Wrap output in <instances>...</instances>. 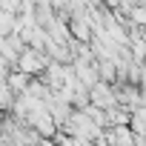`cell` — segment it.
<instances>
[{"label":"cell","instance_id":"cell-2","mask_svg":"<svg viewBox=\"0 0 146 146\" xmlns=\"http://www.w3.org/2000/svg\"><path fill=\"white\" fill-rule=\"evenodd\" d=\"M52 66V57L46 52H37V49H26L20 54V63H17V72H26L32 78H43L46 69Z\"/></svg>","mask_w":146,"mask_h":146},{"label":"cell","instance_id":"cell-5","mask_svg":"<svg viewBox=\"0 0 146 146\" xmlns=\"http://www.w3.org/2000/svg\"><path fill=\"white\" fill-rule=\"evenodd\" d=\"M106 115H109V126H112V129H115V126H129V123H132V112L123 109V106H115V109H109Z\"/></svg>","mask_w":146,"mask_h":146},{"label":"cell","instance_id":"cell-7","mask_svg":"<svg viewBox=\"0 0 146 146\" xmlns=\"http://www.w3.org/2000/svg\"><path fill=\"white\" fill-rule=\"evenodd\" d=\"M143 43H146V29H143Z\"/></svg>","mask_w":146,"mask_h":146},{"label":"cell","instance_id":"cell-1","mask_svg":"<svg viewBox=\"0 0 146 146\" xmlns=\"http://www.w3.org/2000/svg\"><path fill=\"white\" fill-rule=\"evenodd\" d=\"M60 132L69 135V137H78V140H92V143H98V140L106 137V129H100V126L92 120L89 112H75L72 120H69Z\"/></svg>","mask_w":146,"mask_h":146},{"label":"cell","instance_id":"cell-3","mask_svg":"<svg viewBox=\"0 0 146 146\" xmlns=\"http://www.w3.org/2000/svg\"><path fill=\"white\" fill-rule=\"evenodd\" d=\"M72 69H75V78L92 92L98 83H100V69H98V60H75L72 63Z\"/></svg>","mask_w":146,"mask_h":146},{"label":"cell","instance_id":"cell-6","mask_svg":"<svg viewBox=\"0 0 146 146\" xmlns=\"http://www.w3.org/2000/svg\"><path fill=\"white\" fill-rule=\"evenodd\" d=\"M129 129L135 132V137H146V106H143V109H137V112L132 115Z\"/></svg>","mask_w":146,"mask_h":146},{"label":"cell","instance_id":"cell-4","mask_svg":"<svg viewBox=\"0 0 146 146\" xmlns=\"http://www.w3.org/2000/svg\"><path fill=\"white\" fill-rule=\"evenodd\" d=\"M92 106H95V109H103V112L115 109V106H117V86H109V83L100 80V83L92 89Z\"/></svg>","mask_w":146,"mask_h":146}]
</instances>
